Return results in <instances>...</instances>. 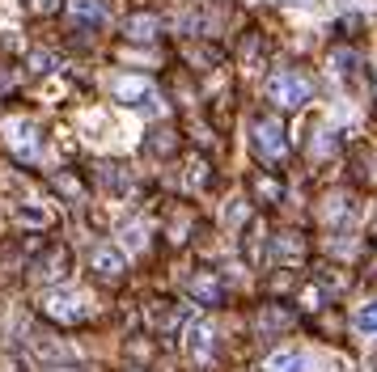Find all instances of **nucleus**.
<instances>
[{
  "mask_svg": "<svg viewBox=\"0 0 377 372\" xmlns=\"http://www.w3.org/2000/svg\"><path fill=\"white\" fill-rule=\"evenodd\" d=\"M267 93L284 106H301V102H309V81H301L297 72H280V76L267 81Z\"/></svg>",
  "mask_w": 377,
  "mask_h": 372,
  "instance_id": "nucleus-1",
  "label": "nucleus"
},
{
  "mask_svg": "<svg viewBox=\"0 0 377 372\" xmlns=\"http://www.w3.org/2000/svg\"><path fill=\"white\" fill-rule=\"evenodd\" d=\"M254 144H259L263 156H280V152H284V131H280V123H276V119H259V123H254Z\"/></svg>",
  "mask_w": 377,
  "mask_h": 372,
  "instance_id": "nucleus-2",
  "label": "nucleus"
},
{
  "mask_svg": "<svg viewBox=\"0 0 377 372\" xmlns=\"http://www.w3.org/2000/svg\"><path fill=\"white\" fill-rule=\"evenodd\" d=\"M47 313L60 317V322H85V317H89V309H81V300H72V296H51Z\"/></svg>",
  "mask_w": 377,
  "mask_h": 372,
  "instance_id": "nucleus-3",
  "label": "nucleus"
},
{
  "mask_svg": "<svg viewBox=\"0 0 377 372\" xmlns=\"http://www.w3.org/2000/svg\"><path fill=\"white\" fill-rule=\"evenodd\" d=\"M93 271H102L106 280H115V275H123V258L115 250H93Z\"/></svg>",
  "mask_w": 377,
  "mask_h": 372,
  "instance_id": "nucleus-4",
  "label": "nucleus"
},
{
  "mask_svg": "<svg viewBox=\"0 0 377 372\" xmlns=\"http://www.w3.org/2000/svg\"><path fill=\"white\" fill-rule=\"evenodd\" d=\"M161 30V22L153 17V13H136V17H128V34L132 38H153Z\"/></svg>",
  "mask_w": 377,
  "mask_h": 372,
  "instance_id": "nucleus-5",
  "label": "nucleus"
},
{
  "mask_svg": "<svg viewBox=\"0 0 377 372\" xmlns=\"http://www.w3.org/2000/svg\"><path fill=\"white\" fill-rule=\"evenodd\" d=\"M191 292H195L203 305H217V300H221V284L208 280V275H195V280H191Z\"/></svg>",
  "mask_w": 377,
  "mask_h": 372,
  "instance_id": "nucleus-6",
  "label": "nucleus"
},
{
  "mask_svg": "<svg viewBox=\"0 0 377 372\" xmlns=\"http://www.w3.org/2000/svg\"><path fill=\"white\" fill-rule=\"evenodd\" d=\"M72 13L81 22H102V5H93V0H72Z\"/></svg>",
  "mask_w": 377,
  "mask_h": 372,
  "instance_id": "nucleus-7",
  "label": "nucleus"
},
{
  "mask_svg": "<svg viewBox=\"0 0 377 372\" xmlns=\"http://www.w3.org/2000/svg\"><path fill=\"white\" fill-rule=\"evenodd\" d=\"M148 85L144 81H119V97H144Z\"/></svg>",
  "mask_w": 377,
  "mask_h": 372,
  "instance_id": "nucleus-8",
  "label": "nucleus"
},
{
  "mask_svg": "<svg viewBox=\"0 0 377 372\" xmlns=\"http://www.w3.org/2000/svg\"><path fill=\"white\" fill-rule=\"evenodd\" d=\"M293 368H297V355H288V351H280L272 359V372H293Z\"/></svg>",
  "mask_w": 377,
  "mask_h": 372,
  "instance_id": "nucleus-9",
  "label": "nucleus"
},
{
  "mask_svg": "<svg viewBox=\"0 0 377 372\" xmlns=\"http://www.w3.org/2000/svg\"><path fill=\"white\" fill-rule=\"evenodd\" d=\"M360 330H377V305L360 309Z\"/></svg>",
  "mask_w": 377,
  "mask_h": 372,
  "instance_id": "nucleus-10",
  "label": "nucleus"
}]
</instances>
